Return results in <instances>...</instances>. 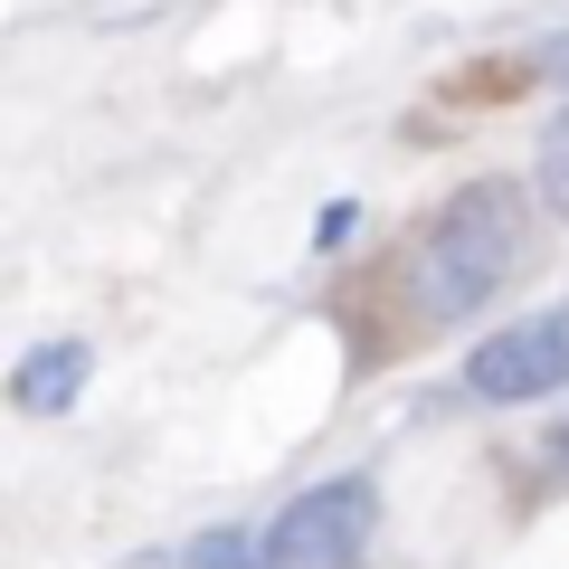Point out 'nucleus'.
I'll return each instance as SVG.
<instances>
[{"label": "nucleus", "instance_id": "6", "mask_svg": "<svg viewBox=\"0 0 569 569\" xmlns=\"http://www.w3.org/2000/svg\"><path fill=\"white\" fill-rule=\"evenodd\" d=\"M181 569H266V541L238 531V522H219V531H200V541L181 550Z\"/></svg>", "mask_w": 569, "mask_h": 569}, {"label": "nucleus", "instance_id": "1", "mask_svg": "<svg viewBox=\"0 0 569 569\" xmlns=\"http://www.w3.org/2000/svg\"><path fill=\"white\" fill-rule=\"evenodd\" d=\"M512 266H522V190L512 181H475L456 190L437 219H427V238L408 247V305H418V323H466V313H485L493 295L512 284Z\"/></svg>", "mask_w": 569, "mask_h": 569}, {"label": "nucleus", "instance_id": "4", "mask_svg": "<svg viewBox=\"0 0 569 569\" xmlns=\"http://www.w3.org/2000/svg\"><path fill=\"white\" fill-rule=\"evenodd\" d=\"M86 380H96V351H86L77 332H58V342L20 351V370H10V408H20V418H67Z\"/></svg>", "mask_w": 569, "mask_h": 569}, {"label": "nucleus", "instance_id": "5", "mask_svg": "<svg viewBox=\"0 0 569 569\" xmlns=\"http://www.w3.org/2000/svg\"><path fill=\"white\" fill-rule=\"evenodd\" d=\"M531 200H541L550 219H569V104L541 123V152H531Z\"/></svg>", "mask_w": 569, "mask_h": 569}, {"label": "nucleus", "instance_id": "2", "mask_svg": "<svg viewBox=\"0 0 569 569\" xmlns=\"http://www.w3.org/2000/svg\"><path fill=\"white\" fill-rule=\"evenodd\" d=\"M380 531V485L370 475H332V485H305L266 531V569H351Z\"/></svg>", "mask_w": 569, "mask_h": 569}, {"label": "nucleus", "instance_id": "3", "mask_svg": "<svg viewBox=\"0 0 569 569\" xmlns=\"http://www.w3.org/2000/svg\"><path fill=\"white\" fill-rule=\"evenodd\" d=\"M550 389H569V313H522L466 351V399L485 408H531Z\"/></svg>", "mask_w": 569, "mask_h": 569}, {"label": "nucleus", "instance_id": "7", "mask_svg": "<svg viewBox=\"0 0 569 569\" xmlns=\"http://www.w3.org/2000/svg\"><path fill=\"white\" fill-rule=\"evenodd\" d=\"M560 466H569V408H560Z\"/></svg>", "mask_w": 569, "mask_h": 569}]
</instances>
